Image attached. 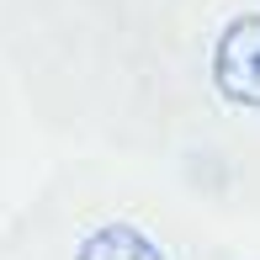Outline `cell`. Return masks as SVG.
<instances>
[{"mask_svg":"<svg viewBox=\"0 0 260 260\" xmlns=\"http://www.w3.org/2000/svg\"><path fill=\"white\" fill-rule=\"evenodd\" d=\"M212 85L229 106L260 112V11H244L212 43Z\"/></svg>","mask_w":260,"mask_h":260,"instance_id":"cell-1","label":"cell"},{"mask_svg":"<svg viewBox=\"0 0 260 260\" xmlns=\"http://www.w3.org/2000/svg\"><path fill=\"white\" fill-rule=\"evenodd\" d=\"M75 260H170V255L133 223H101V229H90L80 239Z\"/></svg>","mask_w":260,"mask_h":260,"instance_id":"cell-2","label":"cell"}]
</instances>
